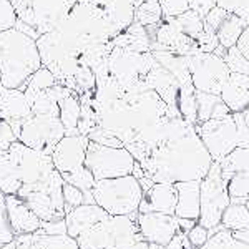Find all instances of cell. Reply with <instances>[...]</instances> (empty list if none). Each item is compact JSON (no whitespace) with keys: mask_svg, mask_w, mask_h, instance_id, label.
Here are the masks:
<instances>
[{"mask_svg":"<svg viewBox=\"0 0 249 249\" xmlns=\"http://www.w3.org/2000/svg\"><path fill=\"white\" fill-rule=\"evenodd\" d=\"M190 10L196 12L201 18L208 15V12L216 7V0H188Z\"/></svg>","mask_w":249,"mask_h":249,"instance_id":"obj_50","label":"cell"},{"mask_svg":"<svg viewBox=\"0 0 249 249\" xmlns=\"http://www.w3.org/2000/svg\"><path fill=\"white\" fill-rule=\"evenodd\" d=\"M55 83H57V80H55L53 75H52L45 67H40L38 70L30 77L29 82H27L25 88H23V93L27 96V102L32 103V100H34L38 93H42V91L52 88Z\"/></svg>","mask_w":249,"mask_h":249,"instance_id":"obj_34","label":"cell"},{"mask_svg":"<svg viewBox=\"0 0 249 249\" xmlns=\"http://www.w3.org/2000/svg\"><path fill=\"white\" fill-rule=\"evenodd\" d=\"M113 47L126 48V50L136 52V53H146L151 52V38L148 35L146 29L140 23L133 22L126 30H123L120 35L111 40Z\"/></svg>","mask_w":249,"mask_h":249,"instance_id":"obj_26","label":"cell"},{"mask_svg":"<svg viewBox=\"0 0 249 249\" xmlns=\"http://www.w3.org/2000/svg\"><path fill=\"white\" fill-rule=\"evenodd\" d=\"M230 17V14H228L226 10L219 9V7H214V9H211L208 12V15L203 18V25H204V30H210V32H218V29L221 25H223V22Z\"/></svg>","mask_w":249,"mask_h":249,"instance_id":"obj_45","label":"cell"},{"mask_svg":"<svg viewBox=\"0 0 249 249\" xmlns=\"http://www.w3.org/2000/svg\"><path fill=\"white\" fill-rule=\"evenodd\" d=\"M216 7L239 17L244 25H249V0H216Z\"/></svg>","mask_w":249,"mask_h":249,"instance_id":"obj_39","label":"cell"},{"mask_svg":"<svg viewBox=\"0 0 249 249\" xmlns=\"http://www.w3.org/2000/svg\"><path fill=\"white\" fill-rule=\"evenodd\" d=\"M188 68H190L191 83L195 90L211 95H219L231 75L223 58L216 57L214 53H206V52L190 55Z\"/></svg>","mask_w":249,"mask_h":249,"instance_id":"obj_13","label":"cell"},{"mask_svg":"<svg viewBox=\"0 0 249 249\" xmlns=\"http://www.w3.org/2000/svg\"><path fill=\"white\" fill-rule=\"evenodd\" d=\"M63 183L52 156L43 151L15 142L9 150L0 153V191L5 196L12 195L25 199L35 193H48L63 198Z\"/></svg>","mask_w":249,"mask_h":249,"instance_id":"obj_2","label":"cell"},{"mask_svg":"<svg viewBox=\"0 0 249 249\" xmlns=\"http://www.w3.org/2000/svg\"><path fill=\"white\" fill-rule=\"evenodd\" d=\"M238 128V148H248L249 150V126L244 123L243 113H232Z\"/></svg>","mask_w":249,"mask_h":249,"instance_id":"obj_48","label":"cell"},{"mask_svg":"<svg viewBox=\"0 0 249 249\" xmlns=\"http://www.w3.org/2000/svg\"><path fill=\"white\" fill-rule=\"evenodd\" d=\"M178 203V191L173 183H153V186L143 193L138 213H164L175 214Z\"/></svg>","mask_w":249,"mask_h":249,"instance_id":"obj_17","label":"cell"},{"mask_svg":"<svg viewBox=\"0 0 249 249\" xmlns=\"http://www.w3.org/2000/svg\"><path fill=\"white\" fill-rule=\"evenodd\" d=\"M15 142H17V136L12 130L10 123L5 122V120H0V153L9 150L10 144Z\"/></svg>","mask_w":249,"mask_h":249,"instance_id":"obj_46","label":"cell"},{"mask_svg":"<svg viewBox=\"0 0 249 249\" xmlns=\"http://www.w3.org/2000/svg\"><path fill=\"white\" fill-rule=\"evenodd\" d=\"M213 160L195 126L164 140L140 163L144 176L155 183L199 181L208 175Z\"/></svg>","mask_w":249,"mask_h":249,"instance_id":"obj_1","label":"cell"},{"mask_svg":"<svg viewBox=\"0 0 249 249\" xmlns=\"http://www.w3.org/2000/svg\"><path fill=\"white\" fill-rule=\"evenodd\" d=\"M196 42H198V45H199V52H206V53H213L214 48L219 45L216 34L214 32H210V30H204Z\"/></svg>","mask_w":249,"mask_h":249,"instance_id":"obj_49","label":"cell"},{"mask_svg":"<svg viewBox=\"0 0 249 249\" xmlns=\"http://www.w3.org/2000/svg\"><path fill=\"white\" fill-rule=\"evenodd\" d=\"M63 203H65V213L71 208H77L80 204H85V195L77 186H71L68 183H63L62 186Z\"/></svg>","mask_w":249,"mask_h":249,"instance_id":"obj_41","label":"cell"},{"mask_svg":"<svg viewBox=\"0 0 249 249\" xmlns=\"http://www.w3.org/2000/svg\"><path fill=\"white\" fill-rule=\"evenodd\" d=\"M226 188L231 203L246 204L249 196V170L234 173L226 181Z\"/></svg>","mask_w":249,"mask_h":249,"instance_id":"obj_36","label":"cell"},{"mask_svg":"<svg viewBox=\"0 0 249 249\" xmlns=\"http://www.w3.org/2000/svg\"><path fill=\"white\" fill-rule=\"evenodd\" d=\"M78 2H93L118 35L126 30L135 20V0H78Z\"/></svg>","mask_w":249,"mask_h":249,"instance_id":"obj_21","label":"cell"},{"mask_svg":"<svg viewBox=\"0 0 249 249\" xmlns=\"http://www.w3.org/2000/svg\"><path fill=\"white\" fill-rule=\"evenodd\" d=\"M17 18L43 35L55 30L70 14L77 0H10Z\"/></svg>","mask_w":249,"mask_h":249,"instance_id":"obj_9","label":"cell"},{"mask_svg":"<svg viewBox=\"0 0 249 249\" xmlns=\"http://www.w3.org/2000/svg\"><path fill=\"white\" fill-rule=\"evenodd\" d=\"M178 113L188 123L196 124L198 123V108H196V90L191 85L179 87L178 91V102H176Z\"/></svg>","mask_w":249,"mask_h":249,"instance_id":"obj_31","label":"cell"},{"mask_svg":"<svg viewBox=\"0 0 249 249\" xmlns=\"http://www.w3.org/2000/svg\"><path fill=\"white\" fill-rule=\"evenodd\" d=\"M87 136L90 142H95L98 144H105V146H113V148H123V143L120 142L116 136H113L110 131L103 130V128H100V126H96L95 130L90 131Z\"/></svg>","mask_w":249,"mask_h":249,"instance_id":"obj_44","label":"cell"},{"mask_svg":"<svg viewBox=\"0 0 249 249\" xmlns=\"http://www.w3.org/2000/svg\"><path fill=\"white\" fill-rule=\"evenodd\" d=\"M219 96L231 113L244 111L249 107V75L231 73Z\"/></svg>","mask_w":249,"mask_h":249,"instance_id":"obj_23","label":"cell"},{"mask_svg":"<svg viewBox=\"0 0 249 249\" xmlns=\"http://www.w3.org/2000/svg\"><path fill=\"white\" fill-rule=\"evenodd\" d=\"M5 206L9 224L15 236L32 234V232L38 231L42 228V219L27 206V203L23 199L9 195L5 196Z\"/></svg>","mask_w":249,"mask_h":249,"instance_id":"obj_19","label":"cell"},{"mask_svg":"<svg viewBox=\"0 0 249 249\" xmlns=\"http://www.w3.org/2000/svg\"><path fill=\"white\" fill-rule=\"evenodd\" d=\"M236 47H238V50L244 55V57H246V60L249 62V25L243 30L238 43H236Z\"/></svg>","mask_w":249,"mask_h":249,"instance_id":"obj_52","label":"cell"},{"mask_svg":"<svg viewBox=\"0 0 249 249\" xmlns=\"http://www.w3.org/2000/svg\"><path fill=\"white\" fill-rule=\"evenodd\" d=\"M163 20L161 9L158 2H143L135 9V20L133 22L140 23L143 27L158 25Z\"/></svg>","mask_w":249,"mask_h":249,"instance_id":"obj_37","label":"cell"},{"mask_svg":"<svg viewBox=\"0 0 249 249\" xmlns=\"http://www.w3.org/2000/svg\"><path fill=\"white\" fill-rule=\"evenodd\" d=\"M151 53H153L156 62L175 77L179 87L191 85V75H190V68H188V57L171 53V52H158V50L151 52Z\"/></svg>","mask_w":249,"mask_h":249,"instance_id":"obj_27","label":"cell"},{"mask_svg":"<svg viewBox=\"0 0 249 249\" xmlns=\"http://www.w3.org/2000/svg\"><path fill=\"white\" fill-rule=\"evenodd\" d=\"M0 249H78V244L68 234H48L38 230L32 234L15 236Z\"/></svg>","mask_w":249,"mask_h":249,"instance_id":"obj_16","label":"cell"},{"mask_svg":"<svg viewBox=\"0 0 249 249\" xmlns=\"http://www.w3.org/2000/svg\"><path fill=\"white\" fill-rule=\"evenodd\" d=\"M42 67L37 42L17 29L0 34V85L25 88L32 75Z\"/></svg>","mask_w":249,"mask_h":249,"instance_id":"obj_3","label":"cell"},{"mask_svg":"<svg viewBox=\"0 0 249 249\" xmlns=\"http://www.w3.org/2000/svg\"><path fill=\"white\" fill-rule=\"evenodd\" d=\"M143 2H158V0H143Z\"/></svg>","mask_w":249,"mask_h":249,"instance_id":"obj_56","label":"cell"},{"mask_svg":"<svg viewBox=\"0 0 249 249\" xmlns=\"http://www.w3.org/2000/svg\"><path fill=\"white\" fill-rule=\"evenodd\" d=\"M108 216L107 211H103L98 204H80L77 208H71L65 213V224H67V234L70 238L77 239L78 234L87 231L90 226L98 223Z\"/></svg>","mask_w":249,"mask_h":249,"instance_id":"obj_22","label":"cell"},{"mask_svg":"<svg viewBox=\"0 0 249 249\" xmlns=\"http://www.w3.org/2000/svg\"><path fill=\"white\" fill-rule=\"evenodd\" d=\"M155 65L151 52L136 53L126 48L113 47L107 60L108 75L124 90V93H140L150 90L144 83V77Z\"/></svg>","mask_w":249,"mask_h":249,"instance_id":"obj_7","label":"cell"},{"mask_svg":"<svg viewBox=\"0 0 249 249\" xmlns=\"http://www.w3.org/2000/svg\"><path fill=\"white\" fill-rule=\"evenodd\" d=\"M221 226L224 230L234 232V231H244L249 228V210L246 204L239 203H230V206L224 210L223 218H221Z\"/></svg>","mask_w":249,"mask_h":249,"instance_id":"obj_29","label":"cell"},{"mask_svg":"<svg viewBox=\"0 0 249 249\" xmlns=\"http://www.w3.org/2000/svg\"><path fill=\"white\" fill-rule=\"evenodd\" d=\"M241 113H243L244 123H246L248 126H249V107H248V108H246V110H244V111H241Z\"/></svg>","mask_w":249,"mask_h":249,"instance_id":"obj_55","label":"cell"},{"mask_svg":"<svg viewBox=\"0 0 249 249\" xmlns=\"http://www.w3.org/2000/svg\"><path fill=\"white\" fill-rule=\"evenodd\" d=\"M53 96L57 98L58 110H60V122L65 128V136L78 135V120L82 105H80V95L73 91L71 88H67L63 85L55 83L50 88Z\"/></svg>","mask_w":249,"mask_h":249,"instance_id":"obj_18","label":"cell"},{"mask_svg":"<svg viewBox=\"0 0 249 249\" xmlns=\"http://www.w3.org/2000/svg\"><path fill=\"white\" fill-rule=\"evenodd\" d=\"M144 83H146V87L150 88V90H153L155 93H158V96L166 103L168 108H170L173 113L179 115L178 108H176L179 85L170 71L164 70L156 60H155V65L151 67V70L148 71L146 77H144Z\"/></svg>","mask_w":249,"mask_h":249,"instance_id":"obj_20","label":"cell"},{"mask_svg":"<svg viewBox=\"0 0 249 249\" xmlns=\"http://www.w3.org/2000/svg\"><path fill=\"white\" fill-rule=\"evenodd\" d=\"M195 130L211 160L219 163L234 148H238V128L232 113L223 118H211L203 123H196Z\"/></svg>","mask_w":249,"mask_h":249,"instance_id":"obj_12","label":"cell"},{"mask_svg":"<svg viewBox=\"0 0 249 249\" xmlns=\"http://www.w3.org/2000/svg\"><path fill=\"white\" fill-rule=\"evenodd\" d=\"M224 63L230 68L231 73H243V75H249V62L246 60L243 53L238 50V47H231L228 48L226 55H224Z\"/></svg>","mask_w":249,"mask_h":249,"instance_id":"obj_38","label":"cell"},{"mask_svg":"<svg viewBox=\"0 0 249 249\" xmlns=\"http://www.w3.org/2000/svg\"><path fill=\"white\" fill-rule=\"evenodd\" d=\"M196 108H198V123L211 118H223L231 113L219 95L203 93V91H196Z\"/></svg>","mask_w":249,"mask_h":249,"instance_id":"obj_28","label":"cell"},{"mask_svg":"<svg viewBox=\"0 0 249 249\" xmlns=\"http://www.w3.org/2000/svg\"><path fill=\"white\" fill-rule=\"evenodd\" d=\"M164 249H196V248L190 243V239H188L186 232L178 231L171 238L170 243H168L166 246H164Z\"/></svg>","mask_w":249,"mask_h":249,"instance_id":"obj_51","label":"cell"},{"mask_svg":"<svg viewBox=\"0 0 249 249\" xmlns=\"http://www.w3.org/2000/svg\"><path fill=\"white\" fill-rule=\"evenodd\" d=\"M95 204L110 216H133L138 213L143 190L133 175L98 179L91 188Z\"/></svg>","mask_w":249,"mask_h":249,"instance_id":"obj_6","label":"cell"},{"mask_svg":"<svg viewBox=\"0 0 249 249\" xmlns=\"http://www.w3.org/2000/svg\"><path fill=\"white\" fill-rule=\"evenodd\" d=\"M218 164L221 168V176L224 181H228L234 173L249 170V150L248 148H234Z\"/></svg>","mask_w":249,"mask_h":249,"instance_id":"obj_30","label":"cell"},{"mask_svg":"<svg viewBox=\"0 0 249 249\" xmlns=\"http://www.w3.org/2000/svg\"><path fill=\"white\" fill-rule=\"evenodd\" d=\"M136 226L143 241L163 248L179 230L178 218L175 214H164V213H138Z\"/></svg>","mask_w":249,"mask_h":249,"instance_id":"obj_14","label":"cell"},{"mask_svg":"<svg viewBox=\"0 0 249 249\" xmlns=\"http://www.w3.org/2000/svg\"><path fill=\"white\" fill-rule=\"evenodd\" d=\"M171 52L176 55L190 57L199 52V45L195 38L184 35L173 23L161 20L158 29L155 32V37L151 40V52Z\"/></svg>","mask_w":249,"mask_h":249,"instance_id":"obj_15","label":"cell"},{"mask_svg":"<svg viewBox=\"0 0 249 249\" xmlns=\"http://www.w3.org/2000/svg\"><path fill=\"white\" fill-rule=\"evenodd\" d=\"M88 136L71 135L63 136L52 151V161L55 170L60 173L63 181L77 186L85 195L87 204H95L91 196V188L95 184V178L90 170L85 166V153L88 146Z\"/></svg>","mask_w":249,"mask_h":249,"instance_id":"obj_4","label":"cell"},{"mask_svg":"<svg viewBox=\"0 0 249 249\" xmlns=\"http://www.w3.org/2000/svg\"><path fill=\"white\" fill-rule=\"evenodd\" d=\"M160 9H161L163 18H171L178 17V15L184 14L186 10H190L188 0H158Z\"/></svg>","mask_w":249,"mask_h":249,"instance_id":"obj_42","label":"cell"},{"mask_svg":"<svg viewBox=\"0 0 249 249\" xmlns=\"http://www.w3.org/2000/svg\"><path fill=\"white\" fill-rule=\"evenodd\" d=\"M10 126L17 136V142L32 150L43 151L45 155H52L57 143L65 136V128L57 115L30 113L27 118L12 122Z\"/></svg>","mask_w":249,"mask_h":249,"instance_id":"obj_8","label":"cell"},{"mask_svg":"<svg viewBox=\"0 0 249 249\" xmlns=\"http://www.w3.org/2000/svg\"><path fill=\"white\" fill-rule=\"evenodd\" d=\"M199 181H181L175 183L178 191V203H176L175 216L183 219H195L199 218Z\"/></svg>","mask_w":249,"mask_h":249,"instance_id":"obj_25","label":"cell"},{"mask_svg":"<svg viewBox=\"0 0 249 249\" xmlns=\"http://www.w3.org/2000/svg\"><path fill=\"white\" fill-rule=\"evenodd\" d=\"M246 29L244 22L236 15L230 14V17L223 22V25L219 27L216 32V37H218L219 45H223L224 48H231L238 43V40L243 34V30Z\"/></svg>","mask_w":249,"mask_h":249,"instance_id":"obj_33","label":"cell"},{"mask_svg":"<svg viewBox=\"0 0 249 249\" xmlns=\"http://www.w3.org/2000/svg\"><path fill=\"white\" fill-rule=\"evenodd\" d=\"M17 22V14L12 7L10 0H0V34L9 29H14Z\"/></svg>","mask_w":249,"mask_h":249,"instance_id":"obj_43","label":"cell"},{"mask_svg":"<svg viewBox=\"0 0 249 249\" xmlns=\"http://www.w3.org/2000/svg\"><path fill=\"white\" fill-rule=\"evenodd\" d=\"M30 115V103L22 90L3 88L0 85V120L18 122Z\"/></svg>","mask_w":249,"mask_h":249,"instance_id":"obj_24","label":"cell"},{"mask_svg":"<svg viewBox=\"0 0 249 249\" xmlns=\"http://www.w3.org/2000/svg\"><path fill=\"white\" fill-rule=\"evenodd\" d=\"M85 166L93 175L95 181L111 179L131 175L135 158L126 148H113L88 142L85 153Z\"/></svg>","mask_w":249,"mask_h":249,"instance_id":"obj_11","label":"cell"},{"mask_svg":"<svg viewBox=\"0 0 249 249\" xmlns=\"http://www.w3.org/2000/svg\"><path fill=\"white\" fill-rule=\"evenodd\" d=\"M15 239V234L12 231L9 218H7V206H5V195L0 191V248L9 244Z\"/></svg>","mask_w":249,"mask_h":249,"instance_id":"obj_40","label":"cell"},{"mask_svg":"<svg viewBox=\"0 0 249 249\" xmlns=\"http://www.w3.org/2000/svg\"><path fill=\"white\" fill-rule=\"evenodd\" d=\"M231 234H232V238H234V239L243 241L244 244H248V246H249V228H248V230H244V231H234V232H231Z\"/></svg>","mask_w":249,"mask_h":249,"instance_id":"obj_53","label":"cell"},{"mask_svg":"<svg viewBox=\"0 0 249 249\" xmlns=\"http://www.w3.org/2000/svg\"><path fill=\"white\" fill-rule=\"evenodd\" d=\"M199 249H249V246L244 244L243 241L234 239L231 231L224 230L219 224V226L214 228V232Z\"/></svg>","mask_w":249,"mask_h":249,"instance_id":"obj_35","label":"cell"},{"mask_svg":"<svg viewBox=\"0 0 249 249\" xmlns=\"http://www.w3.org/2000/svg\"><path fill=\"white\" fill-rule=\"evenodd\" d=\"M166 22L173 23L179 32H183L188 37L198 40L199 35L204 32V25H203V18L199 17L196 12L193 10H186L184 14L178 15V17H171V18H163Z\"/></svg>","mask_w":249,"mask_h":249,"instance_id":"obj_32","label":"cell"},{"mask_svg":"<svg viewBox=\"0 0 249 249\" xmlns=\"http://www.w3.org/2000/svg\"><path fill=\"white\" fill-rule=\"evenodd\" d=\"M186 234H188V239H190V243L196 249L201 248L203 244L208 241V238H210V231H208L204 226H201V224H198V223H196L195 226H193L191 230L186 232Z\"/></svg>","mask_w":249,"mask_h":249,"instance_id":"obj_47","label":"cell"},{"mask_svg":"<svg viewBox=\"0 0 249 249\" xmlns=\"http://www.w3.org/2000/svg\"><path fill=\"white\" fill-rule=\"evenodd\" d=\"M230 195H228L226 181L221 176V168L213 161L208 175L199 184V218L198 224L206 228L208 231L219 226L223 213L230 206Z\"/></svg>","mask_w":249,"mask_h":249,"instance_id":"obj_10","label":"cell"},{"mask_svg":"<svg viewBox=\"0 0 249 249\" xmlns=\"http://www.w3.org/2000/svg\"><path fill=\"white\" fill-rule=\"evenodd\" d=\"M138 214V213H136ZM133 216H105L77 236L78 249L131 248L143 241Z\"/></svg>","mask_w":249,"mask_h":249,"instance_id":"obj_5","label":"cell"},{"mask_svg":"<svg viewBox=\"0 0 249 249\" xmlns=\"http://www.w3.org/2000/svg\"><path fill=\"white\" fill-rule=\"evenodd\" d=\"M130 249H164L163 246H158V244H151V243H146V241H140L136 243L133 248Z\"/></svg>","mask_w":249,"mask_h":249,"instance_id":"obj_54","label":"cell"}]
</instances>
